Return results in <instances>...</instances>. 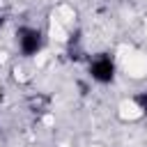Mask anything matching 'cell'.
I'll return each instance as SVG.
<instances>
[{
    "mask_svg": "<svg viewBox=\"0 0 147 147\" xmlns=\"http://www.w3.org/2000/svg\"><path fill=\"white\" fill-rule=\"evenodd\" d=\"M117 64L110 53H96L87 60V76L99 85H110L115 80Z\"/></svg>",
    "mask_w": 147,
    "mask_h": 147,
    "instance_id": "6da1fadb",
    "label": "cell"
},
{
    "mask_svg": "<svg viewBox=\"0 0 147 147\" xmlns=\"http://www.w3.org/2000/svg\"><path fill=\"white\" fill-rule=\"evenodd\" d=\"M44 32L34 25H21L16 28V46L23 57H34L44 48Z\"/></svg>",
    "mask_w": 147,
    "mask_h": 147,
    "instance_id": "7a4b0ae2",
    "label": "cell"
},
{
    "mask_svg": "<svg viewBox=\"0 0 147 147\" xmlns=\"http://www.w3.org/2000/svg\"><path fill=\"white\" fill-rule=\"evenodd\" d=\"M67 51H69V57H71V60H80V57H83V48H80V37H78V32L71 34V39H69V44H67Z\"/></svg>",
    "mask_w": 147,
    "mask_h": 147,
    "instance_id": "3957f363",
    "label": "cell"
},
{
    "mask_svg": "<svg viewBox=\"0 0 147 147\" xmlns=\"http://www.w3.org/2000/svg\"><path fill=\"white\" fill-rule=\"evenodd\" d=\"M30 110L32 113H46L48 110V96H41V94L32 96L30 99Z\"/></svg>",
    "mask_w": 147,
    "mask_h": 147,
    "instance_id": "277c9868",
    "label": "cell"
},
{
    "mask_svg": "<svg viewBox=\"0 0 147 147\" xmlns=\"http://www.w3.org/2000/svg\"><path fill=\"white\" fill-rule=\"evenodd\" d=\"M133 103L138 106V110H140V113H147V87H145V90H140V92H136Z\"/></svg>",
    "mask_w": 147,
    "mask_h": 147,
    "instance_id": "5b68a950",
    "label": "cell"
},
{
    "mask_svg": "<svg viewBox=\"0 0 147 147\" xmlns=\"http://www.w3.org/2000/svg\"><path fill=\"white\" fill-rule=\"evenodd\" d=\"M2 23H5V18H2V11H0V28H2Z\"/></svg>",
    "mask_w": 147,
    "mask_h": 147,
    "instance_id": "8992f818",
    "label": "cell"
}]
</instances>
